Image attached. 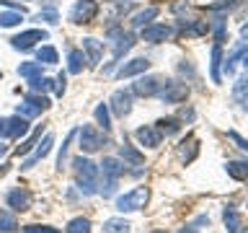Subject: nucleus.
Listing matches in <instances>:
<instances>
[{
	"label": "nucleus",
	"mask_w": 248,
	"mask_h": 233,
	"mask_svg": "<svg viewBox=\"0 0 248 233\" xmlns=\"http://www.w3.org/2000/svg\"><path fill=\"white\" fill-rule=\"evenodd\" d=\"M181 119H194V109H184V112H181Z\"/></svg>",
	"instance_id": "nucleus-48"
},
{
	"label": "nucleus",
	"mask_w": 248,
	"mask_h": 233,
	"mask_svg": "<svg viewBox=\"0 0 248 233\" xmlns=\"http://www.w3.org/2000/svg\"><path fill=\"white\" fill-rule=\"evenodd\" d=\"M85 54H83V50H70L67 52V73H73V75H78V73H83V65H85Z\"/></svg>",
	"instance_id": "nucleus-25"
},
{
	"label": "nucleus",
	"mask_w": 248,
	"mask_h": 233,
	"mask_svg": "<svg viewBox=\"0 0 248 233\" xmlns=\"http://www.w3.org/2000/svg\"><path fill=\"white\" fill-rule=\"evenodd\" d=\"M23 233H62V231L52 228V225H23Z\"/></svg>",
	"instance_id": "nucleus-42"
},
{
	"label": "nucleus",
	"mask_w": 248,
	"mask_h": 233,
	"mask_svg": "<svg viewBox=\"0 0 248 233\" xmlns=\"http://www.w3.org/2000/svg\"><path fill=\"white\" fill-rule=\"evenodd\" d=\"M240 34H243V39H248V23H246L243 29H240Z\"/></svg>",
	"instance_id": "nucleus-50"
},
{
	"label": "nucleus",
	"mask_w": 248,
	"mask_h": 233,
	"mask_svg": "<svg viewBox=\"0 0 248 233\" xmlns=\"http://www.w3.org/2000/svg\"><path fill=\"white\" fill-rule=\"evenodd\" d=\"M142 39L145 42H150V44H163V42H168V39H173V26H168V23H147V26H142Z\"/></svg>",
	"instance_id": "nucleus-10"
},
{
	"label": "nucleus",
	"mask_w": 248,
	"mask_h": 233,
	"mask_svg": "<svg viewBox=\"0 0 248 233\" xmlns=\"http://www.w3.org/2000/svg\"><path fill=\"white\" fill-rule=\"evenodd\" d=\"M232 99L240 101V104H243V101H248V70L235 81V85H232Z\"/></svg>",
	"instance_id": "nucleus-28"
},
{
	"label": "nucleus",
	"mask_w": 248,
	"mask_h": 233,
	"mask_svg": "<svg viewBox=\"0 0 248 233\" xmlns=\"http://www.w3.org/2000/svg\"><path fill=\"white\" fill-rule=\"evenodd\" d=\"M248 52V39H243V42H240L238 47H235V50H232V54H230V57L228 60H225V73H232V65H235V60L238 57H243V54Z\"/></svg>",
	"instance_id": "nucleus-33"
},
{
	"label": "nucleus",
	"mask_w": 248,
	"mask_h": 233,
	"mask_svg": "<svg viewBox=\"0 0 248 233\" xmlns=\"http://www.w3.org/2000/svg\"><path fill=\"white\" fill-rule=\"evenodd\" d=\"M46 109H49V99L39 96V93H29V96L23 99V104H18V114L31 119V116L42 114V112H46Z\"/></svg>",
	"instance_id": "nucleus-12"
},
{
	"label": "nucleus",
	"mask_w": 248,
	"mask_h": 233,
	"mask_svg": "<svg viewBox=\"0 0 248 233\" xmlns=\"http://www.w3.org/2000/svg\"><path fill=\"white\" fill-rule=\"evenodd\" d=\"M197 153H199V143H197L194 135H189L186 140L178 143V158H181L184 163H191L194 158H197Z\"/></svg>",
	"instance_id": "nucleus-19"
},
{
	"label": "nucleus",
	"mask_w": 248,
	"mask_h": 233,
	"mask_svg": "<svg viewBox=\"0 0 248 233\" xmlns=\"http://www.w3.org/2000/svg\"><path fill=\"white\" fill-rule=\"evenodd\" d=\"M108 112L116 114L119 119L129 116V112H132V91H127V88L114 91L111 99H108Z\"/></svg>",
	"instance_id": "nucleus-11"
},
{
	"label": "nucleus",
	"mask_w": 248,
	"mask_h": 233,
	"mask_svg": "<svg viewBox=\"0 0 248 233\" xmlns=\"http://www.w3.org/2000/svg\"><path fill=\"white\" fill-rule=\"evenodd\" d=\"M163 85V78L160 75H142L132 83V96H142V99H150V96H158Z\"/></svg>",
	"instance_id": "nucleus-8"
},
{
	"label": "nucleus",
	"mask_w": 248,
	"mask_h": 233,
	"mask_svg": "<svg viewBox=\"0 0 248 233\" xmlns=\"http://www.w3.org/2000/svg\"><path fill=\"white\" fill-rule=\"evenodd\" d=\"M8 168H11V166H8V163H0V179H3V176L8 174Z\"/></svg>",
	"instance_id": "nucleus-49"
},
{
	"label": "nucleus",
	"mask_w": 248,
	"mask_h": 233,
	"mask_svg": "<svg viewBox=\"0 0 248 233\" xmlns=\"http://www.w3.org/2000/svg\"><path fill=\"white\" fill-rule=\"evenodd\" d=\"M147 67H150V60L147 57H135V60H129L127 65H122L119 70H116V78H135V75H142L147 73Z\"/></svg>",
	"instance_id": "nucleus-13"
},
{
	"label": "nucleus",
	"mask_w": 248,
	"mask_h": 233,
	"mask_svg": "<svg viewBox=\"0 0 248 233\" xmlns=\"http://www.w3.org/2000/svg\"><path fill=\"white\" fill-rule=\"evenodd\" d=\"M222 220H225V231L228 233H240V228H243V217L235 210V205H228L222 210Z\"/></svg>",
	"instance_id": "nucleus-17"
},
{
	"label": "nucleus",
	"mask_w": 248,
	"mask_h": 233,
	"mask_svg": "<svg viewBox=\"0 0 248 233\" xmlns=\"http://www.w3.org/2000/svg\"><path fill=\"white\" fill-rule=\"evenodd\" d=\"M39 21L60 23V13H57V8H42V11H39Z\"/></svg>",
	"instance_id": "nucleus-41"
},
{
	"label": "nucleus",
	"mask_w": 248,
	"mask_h": 233,
	"mask_svg": "<svg viewBox=\"0 0 248 233\" xmlns=\"http://www.w3.org/2000/svg\"><path fill=\"white\" fill-rule=\"evenodd\" d=\"M189 85L181 83V81H166L160 85V91H158V96L163 104H184L186 99H189Z\"/></svg>",
	"instance_id": "nucleus-6"
},
{
	"label": "nucleus",
	"mask_w": 248,
	"mask_h": 233,
	"mask_svg": "<svg viewBox=\"0 0 248 233\" xmlns=\"http://www.w3.org/2000/svg\"><path fill=\"white\" fill-rule=\"evenodd\" d=\"M220 65H222V47H220V44H215V47H212V81H215V83H220V81H222Z\"/></svg>",
	"instance_id": "nucleus-35"
},
{
	"label": "nucleus",
	"mask_w": 248,
	"mask_h": 233,
	"mask_svg": "<svg viewBox=\"0 0 248 233\" xmlns=\"http://www.w3.org/2000/svg\"><path fill=\"white\" fill-rule=\"evenodd\" d=\"M18 75H23V78H39L42 75V62H21L18 65Z\"/></svg>",
	"instance_id": "nucleus-37"
},
{
	"label": "nucleus",
	"mask_w": 248,
	"mask_h": 233,
	"mask_svg": "<svg viewBox=\"0 0 248 233\" xmlns=\"http://www.w3.org/2000/svg\"><path fill=\"white\" fill-rule=\"evenodd\" d=\"M101 11L98 0H78L73 5V11H70V21L78 23V26H83V23H93L96 21V16Z\"/></svg>",
	"instance_id": "nucleus-7"
},
{
	"label": "nucleus",
	"mask_w": 248,
	"mask_h": 233,
	"mask_svg": "<svg viewBox=\"0 0 248 233\" xmlns=\"http://www.w3.org/2000/svg\"><path fill=\"white\" fill-rule=\"evenodd\" d=\"M181 29H184V34H189V36H202V34L209 31V23H204V21H181Z\"/></svg>",
	"instance_id": "nucleus-29"
},
{
	"label": "nucleus",
	"mask_w": 248,
	"mask_h": 233,
	"mask_svg": "<svg viewBox=\"0 0 248 233\" xmlns=\"http://www.w3.org/2000/svg\"><path fill=\"white\" fill-rule=\"evenodd\" d=\"M243 233H248V228H246V231H243Z\"/></svg>",
	"instance_id": "nucleus-54"
},
{
	"label": "nucleus",
	"mask_w": 248,
	"mask_h": 233,
	"mask_svg": "<svg viewBox=\"0 0 248 233\" xmlns=\"http://www.w3.org/2000/svg\"><path fill=\"white\" fill-rule=\"evenodd\" d=\"M65 83H67V75L60 73L57 81H54V91H57V96H62V93H65Z\"/></svg>",
	"instance_id": "nucleus-44"
},
{
	"label": "nucleus",
	"mask_w": 248,
	"mask_h": 233,
	"mask_svg": "<svg viewBox=\"0 0 248 233\" xmlns=\"http://www.w3.org/2000/svg\"><path fill=\"white\" fill-rule=\"evenodd\" d=\"M225 171H228V176H232L235 182H246L248 179V161H230L228 166H225Z\"/></svg>",
	"instance_id": "nucleus-26"
},
{
	"label": "nucleus",
	"mask_w": 248,
	"mask_h": 233,
	"mask_svg": "<svg viewBox=\"0 0 248 233\" xmlns=\"http://www.w3.org/2000/svg\"><path fill=\"white\" fill-rule=\"evenodd\" d=\"M184 5H186V0H178V3L170 5V11H173V13H181V11H184Z\"/></svg>",
	"instance_id": "nucleus-46"
},
{
	"label": "nucleus",
	"mask_w": 248,
	"mask_h": 233,
	"mask_svg": "<svg viewBox=\"0 0 248 233\" xmlns=\"http://www.w3.org/2000/svg\"><path fill=\"white\" fill-rule=\"evenodd\" d=\"M83 52H85V60L96 67L98 60H101V52H104V44H101L98 39H93V36H85L83 39Z\"/></svg>",
	"instance_id": "nucleus-18"
},
{
	"label": "nucleus",
	"mask_w": 248,
	"mask_h": 233,
	"mask_svg": "<svg viewBox=\"0 0 248 233\" xmlns=\"http://www.w3.org/2000/svg\"><path fill=\"white\" fill-rule=\"evenodd\" d=\"M46 39H49V34H46L44 29H29V31H21V34H16V36L11 39V44H13V50L29 52L36 42H46Z\"/></svg>",
	"instance_id": "nucleus-9"
},
{
	"label": "nucleus",
	"mask_w": 248,
	"mask_h": 233,
	"mask_svg": "<svg viewBox=\"0 0 248 233\" xmlns=\"http://www.w3.org/2000/svg\"><path fill=\"white\" fill-rule=\"evenodd\" d=\"M65 233H91V220L88 217H73V220L67 223Z\"/></svg>",
	"instance_id": "nucleus-36"
},
{
	"label": "nucleus",
	"mask_w": 248,
	"mask_h": 233,
	"mask_svg": "<svg viewBox=\"0 0 248 233\" xmlns=\"http://www.w3.org/2000/svg\"><path fill=\"white\" fill-rule=\"evenodd\" d=\"M228 137L232 140V143H235L238 148H240V150H248V140L243 137V135H238V132L235 130H228Z\"/></svg>",
	"instance_id": "nucleus-43"
},
{
	"label": "nucleus",
	"mask_w": 248,
	"mask_h": 233,
	"mask_svg": "<svg viewBox=\"0 0 248 233\" xmlns=\"http://www.w3.org/2000/svg\"><path fill=\"white\" fill-rule=\"evenodd\" d=\"M21 21H23L21 11H0V26L3 29H13V26H18Z\"/></svg>",
	"instance_id": "nucleus-30"
},
{
	"label": "nucleus",
	"mask_w": 248,
	"mask_h": 233,
	"mask_svg": "<svg viewBox=\"0 0 248 233\" xmlns=\"http://www.w3.org/2000/svg\"><path fill=\"white\" fill-rule=\"evenodd\" d=\"M42 132H44V124H39V127H36V130L29 135L26 143H21V145L13 150V153H16V155H26V153H31V150H34V148L39 145V140H42Z\"/></svg>",
	"instance_id": "nucleus-24"
},
{
	"label": "nucleus",
	"mask_w": 248,
	"mask_h": 233,
	"mask_svg": "<svg viewBox=\"0 0 248 233\" xmlns=\"http://www.w3.org/2000/svg\"><path fill=\"white\" fill-rule=\"evenodd\" d=\"M16 231H18V223H16L13 213L0 210V233H16Z\"/></svg>",
	"instance_id": "nucleus-34"
},
{
	"label": "nucleus",
	"mask_w": 248,
	"mask_h": 233,
	"mask_svg": "<svg viewBox=\"0 0 248 233\" xmlns=\"http://www.w3.org/2000/svg\"><path fill=\"white\" fill-rule=\"evenodd\" d=\"M36 62H44V65H54L57 62V50L52 44H44L36 50Z\"/></svg>",
	"instance_id": "nucleus-31"
},
{
	"label": "nucleus",
	"mask_w": 248,
	"mask_h": 233,
	"mask_svg": "<svg viewBox=\"0 0 248 233\" xmlns=\"http://www.w3.org/2000/svg\"><path fill=\"white\" fill-rule=\"evenodd\" d=\"M5 153V145H0V155H3Z\"/></svg>",
	"instance_id": "nucleus-52"
},
{
	"label": "nucleus",
	"mask_w": 248,
	"mask_h": 233,
	"mask_svg": "<svg viewBox=\"0 0 248 233\" xmlns=\"http://www.w3.org/2000/svg\"><path fill=\"white\" fill-rule=\"evenodd\" d=\"M106 39H108V42H111V47H114V62L104 70V73H111V67L122 60V54H124V52H129L132 47H135V36H132L129 31H124L122 26H108Z\"/></svg>",
	"instance_id": "nucleus-3"
},
{
	"label": "nucleus",
	"mask_w": 248,
	"mask_h": 233,
	"mask_svg": "<svg viewBox=\"0 0 248 233\" xmlns=\"http://www.w3.org/2000/svg\"><path fill=\"white\" fill-rule=\"evenodd\" d=\"M26 132H29V119H26V116L16 114V116H11V119H8V137L18 140V137L26 135Z\"/></svg>",
	"instance_id": "nucleus-22"
},
{
	"label": "nucleus",
	"mask_w": 248,
	"mask_h": 233,
	"mask_svg": "<svg viewBox=\"0 0 248 233\" xmlns=\"http://www.w3.org/2000/svg\"><path fill=\"white\" fill-rule=\"evenodd\" d=\"M78 140H80V150H83L85 155L101 150V148L108 143L104 132H101L98 127H93V124H85L83 130H78Z\"/></svg>",
	"instance_id": "nucleus-5"
},
{
	"label": "nucleus",
	"mask_w": 248,
	"mask_h": 233,
	"mask_svg": "<svg viewBox=\"0 0 248 233\" xmlns=\"http://www.w3.org/2000/svg\"><path fill=\"white\" fill-rule=\"evenodd\" d=\"M158 13H160V8L158 5H150V8H145V11H140V13H135L132 16V26L135 29H142V26H147L153 18H158Z\"/></svg>",
	"instance_id": "nucleus-23"
},
{
	"label": "nucleus",
	"mask_w": 248,
	"mask_h": 233,
	"mask_svg": "<svg viewBox=\"0 0 248 233\" xmlns=\"http://www.w3.org/2000/svg\"><path fill=\"white\" fill-rule=\"evenodd\" d=\"M52 78H44V75H39V78H31V81H29V85H31V91H34V93H39V91H49L52 88Z\"/></svg>",
	"instance_id": "nucleus-39"
},
{
	"label": "nucleus",
	"mask_w": 248,
	"mask_h": 233,
	"mask_svg": "<svg viewBox=\"0 0 248 233\" xmlns=\"http://www.w3.org/2000/svg\"><path fill=\"white\" fill-rule=\"evenodd\" d=\"M240 3V0H217V3H209V5H204L209 13H217V11H230V8H235Z\"/></svg>",
	"instance_id": "nucleus-40"
},
{
	"label": "nucleus",
	"mask_w": 248,
	"mask_h": 233,
	"mask_svg": "<svg viewBox=\"0 0 248 233\" xmlns=\"http://www.w3.org/2000/svg\"><path fill=\"white\" fill-rule=\"evenodd\" d=\"M93 114H96V122L104 127V132L111 130V112H108V104H98Z\"/></svg>",
	"instance_id": "nucleus-32"
},
{
	"label": "nucleus",
	"mask_w": 248,
	"mask_h": 233,
	"mask_svg": "<svg viewBox=\"0 0 248 233\" xmlns=\"http://www.w3.org/2000/svg\"><path fill=\"white\" fill-rule=\"evenodd\" d=\"M150 200V189L147 186H135V189L124 192L122 197H116V210L119 213H135V210H142Z\"/></svg>",
	"instance_id": "nucleus-4"
},
{
	"label": "nucleus",
	"mask_w": 248,
	"mask_h": 233,
	"mask_svg": "<svg viewBox=\"0 0 248 233\" xmlns=\"http://www.w3.org/2000/svg\"><path fill=\"white\" fill-rule=\"evenodd\" d=\"M124 166H127V163L119 161V158H111V155L101 161V174H104V186H101L98 192L104 194V197H111V194L116 192V184H119V179L124 176Z\"/></svg>",
	"instance_id": "nucleus-2"
},
{
	"label": "nucleus",
	"mask_w": 248,
	"mask_h": 233,
	"mask_svg": "<svg viewBox=\"0 0 248 233\" xmlns=\"http://www.w3.org/2000/svg\"><path fill=\"white\" fill-rule=\"evenodd\" d=\"M75 137H78V130H73V132H70V135H67V140L60 145V155H57V168H60V171L65 168V163H67V148H70V143H73Z\"/></svg>",
	"instance_id": "nucleus-38"
},
{
	"label": "nucleus",
	"mask_w": 248,
	"mask_h": 233,
	"mask_svg": "<svg viewBox=\"0 0 248 233\" xmlns=\"http://www.w3.org/2000/svg\"><path fill=\"white\" fill-rule=\"evenodd\" d=\"M119 155H122V161L127 163V166H142V163H145V155L140 153L137 148H132L127 140L119 145Z\"/></svg>",
	"instance_id": "nucleus-21"
},
{
	"label": "nucleus",
	"mask_w": 248,
	"mask_h": 233,
	"mask_svg": "<svg viewBox=\"0 0 248 233\" xmlns=\"http://www.w3.org/2000/svg\"><path fill=\"white\" fill-rule=\"evenodd\" d=\"M73 166H75L78 189H80L83 194H98V174H101V168L96 166V163L83 158V155H78V158L73 161Z\"/></svg>",
	"instance_id": "nucleus-1"
},
{
	"label": "nucleus",
	"mask_w": 248,
	"mask_h": 233,
	"mask_svg": "<svg viewBox=\"0 0 248 233\" xmlns=\"http://www.w3.org/2000/svg\"><path fill=\"white\" fill-rule=\"evenodd\" d=\"M129 220H124V217H108V220L104 223V228H101V233H129Z\"/></svg>",
	"instance_id": "nucleus-27"
},
{
	"label": "nucleus",
	"mask_w": 248,
	"mask_h": 233,
	"mask_svg": "<svg viewBox=\"0 0 248 233\" xmlns=\"http://www.w3.org/2000/svg\"><path fill=\"white\" fill-rule=\"evenodd\" d=\"M5 202H8V207H13L16 213H23V210H29L31 207V202H34V197H31V192L29 189H13V192H8V197H5Z\"/></svg>",
	"instance_id": "nucleus-14"
},
{
	"label": "nucleus",
	"mask_w": 248,
	"mask_h": 233,
	"mask_svg": "<svg viewBox=\"0 0 248 233\" xmlns=\"http://www.w3.org/2000/svg\"><path fill=\"white\" fill-rule=\"evenodd\" d=\"M178 233H199V228H197V225L191 223V225H184V228L178 231Z\"/></svg>",
	"instance_id": "nucleus-47"
},
{
	"label": "nucleus",
	"mask_w": 248,
	"mask_h": 233,
	"mask_svg": "<svg viewBox=\"0 0 248 233\" xmlns=\"http://www.w3.org/2000/svg\"><path fill=\"white\" fill-rule=\"evenodd\" d=\"M0 78H3V73H0Z\"/></svg>",
	"instance_id": "nucleus-55"
},
{
	"label": "nucleus",
	"mask_w": 248,
	"mask_h": 233,
	"mask_svg": "<svg viewBox=\"0 0 248 233\" xmlns=\"http://www.w3.org/2000/svg\"><path fill=\"white\" fill-rule=\"evenodd\" d=\"M52 145H54V137H52V135H44V140H42V145L36 148V150H34V155H31L29 161H23V163H21V168H23V171L34 168V166H36L39 161H42V158H46V155H49V150H52Z\"/></svg>",
	"instance_id": "nucleus-16"
},
{
	"label": "nucleus",
	"mask_w": 248,
	"mask_h": 233,
	"mask_svg": "<svg viewBox=\"0 0 248 233\" xmlns=\"http://www.w3.org/2000/svg\"><path fill=\"white\" fill-rule=\"evenodd\" d=\"M155 130L166 137H173L181 132V119H178V116H160V119L155 122Z\"/></svg>",
	"instance_id": "nucleus-20"
},
{
	"label": "nucleus",
	"mask_w": 248,
	"mask_h": 233,
	"mask_svg": "<svg viewBox=\"0 0 248 233\" xmlns=\"http://www.w3.org/2000/svg\"><path fill=\"white\" fill-rule=\"evenodd\" d=\"M243 65H246V70H248V52H246V57H243Z\"/></svg>",
	"instance_id": "nucleus-51"
},
{
	"label": "nucleus",
	"mask_w": 248,
	"mask_h": 233,
	"mask_svg": "<svg viewBox=\"0 0 248 233\" xmlns=\"http://www.w3.org/2000/svg\"><path fill=\"white\" fill-rule=\"evenodd\" d=\"M150 233H166V231H150Z\"/></svg>",
	"instance_id": "nucleus-53"
},
{
	"label": "nucleus",
	"mask_w": 248,
	"mask_h": 233,
	"mask_svg": "<svg viewBox=\"0 0 248 233\" xmlns=\"http://www.w3.org/2000/svg\"><path fill=\"white\" fill-rule=\"evenodd\" d=\"M135 137H137V143L145 145V148H158L160 140H163V135L155 130V124H142V127H137Z\"/></svg>",
	"instance_id": "nucleus-15"
},
{
	"label": "nucleus",
	"mask_w": 248,
	"mask_h": 233,
	"mask_svg": "<svg viewBox=\"0 0 248 233\" xmlns=\"http://www.w3.org/2000/svg\"><path fill=\"white\" fill-rule=\"evenodd\" d=\"M0 137H8V119L0 116Z\"/></svg>",
	"instance_id": "nucleus-45"
}]
</instances>
